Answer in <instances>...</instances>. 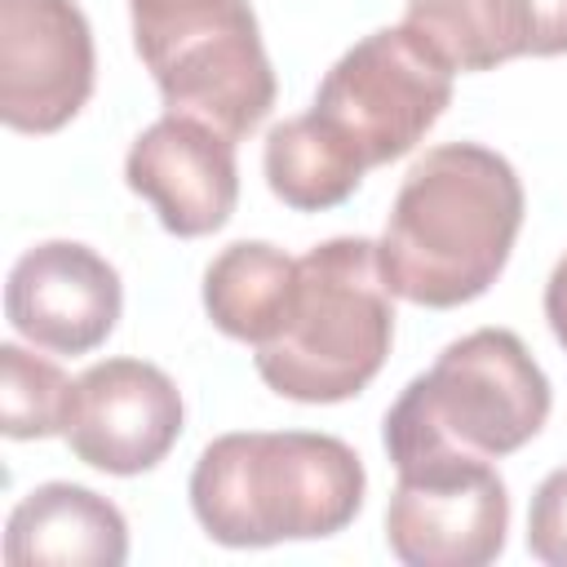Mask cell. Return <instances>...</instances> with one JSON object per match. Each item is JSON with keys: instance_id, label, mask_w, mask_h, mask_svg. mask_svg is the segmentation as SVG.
Returning a JSON list of instances; mask_svg holds the SVG:
<instances>
[{"instance_id": "14", "label": "cell", "mask_w": 567, "mask_h": 567, "mask_svg": "<svg viewBox=\"0 0 567 567\" xmlns=\"http://www.w3.org/2000/svg\"><path fill=\"white\" fill-rule=\"evenodd\" d=\"M292 288H297V261L284 248L266 239H239L208 261L204 310L226 337L261 346L266 337H275Z\"/></svg>"}, {"instance_id": "2", "label": "cell", "mask_w": 567, "mask_h": 567, "mask_svg": "<svg viewBox=\"0 0 567 567\" xmlns=\"http://www.w3.org/2000/svg\"><path fill=\"white\" fill-rule=\"evenodd\" d=\"M363 461L337 434L244 430L213 439L190 470V509L226 549L323 540L363 509Z\"/></svg>"}, {"instance_id": "11", "label": "cell", "mask_w": 567, "mask_h": 567, "mask_svg": "<svg viewBox=\"0 0 567 567\" xmlns=\"http://www.w3.org/2000/svg\"><path fill=\"white\" fill-rule=\"evenodd\" d=\"M124 182L142 195L159 226L177 239L213 235L230 221L239 199L235 137L217 133L204 120L164 111L124 159Z\"/></svg>"}, {"instance_id": "4", "label": "cell", "mask_w": 567, "mask_h": 567, "mask_svg": "<svg viewBox=\"0 0 567 567\" xmlns=\"http://www.w3.org/2000/svg\"><path fill=\"white\" fill-rule=\"evenodd\" d=\"M549 403V377L532 350L509 328H478L403 385L381 439L394 470L443 456L496 461L540 434Z\"/></svg>"}, {"instance_id": "18", "label": "cell", "mask_w": 567, "mask_h": 567, "mask_svg": "<svg viewBox=\"0 0 567 567\" xmlns=\"http://www.w3.org/2000/svg\"><path fill=\"white\" fill-rule=\"evenodd\" d=\"M545 319H549V332L554 341L567 350V252L558 257L549 284H545Z\"/></svg>"}, {"instance_id": "16", "label": "cell", "mask_w": 567, "mask_h": 567, "mask_svg": "<svg viewBox=\"0 0 567 567\" xmlns=\"http://www.w3.org/2000/svg\"><path fill=\"white\" fill-rule=\"evenodd\" d=\"M66 372L13 341L0 346V430L4 439H53L71 403Z\"/></svg>"}, {"instance_id": "7", "label": "cell", "mask_w": 567, "mask_h": 567, "mask_svg": "<svg viewBox=\"0 0 567 567\" xmlns=\"http://www.w3.org/2000/svg\"><path fill=\"white\" fill-rule=\"evenodd\" d=\"M509 492L492 461H421L399 470L385 505L390 554L408 567H487L505 549Z\"/></svg>"}, {"instance_id": "1", "label": "cell", "mask_w": 567, "mask_h": 567, "mask_svg": "<svg viewBox=\"0 0 567 567\" xmlns=\"http://www.w3.org/2000/svg\"><path fill=\"white\" fill-rule=\"evenodd\" d=\"M518 226L523 182L514 164L478 142H443L408 168L377 261L394 297L452 310L496 284Z\"/></svg>"}, {"instance_id": "12", "label": "cell", "mask_w": 567, "mask_h": 567, "mask_svg": "<svg viewBox=\"0 0 567 567\" xmlns=\"http://www.w3.org/2000/svg\"><path fill=\"white\" fill-rule=\"evenodd\" d=\"M403 27L452 71L567 53V0H408Z\"/></svg>"}, {"instance_id": "17", "label": "cell", "mask_w": 567, "mask_h": 567, "mask_svg": "<svg viewBox=\"0 0 567 567\" xmlns=\"http://www.w3.org/2000/svg\"><path fill=\"white\" fill-rule=\"evenodd\" d=\"M527 549L545 567H567V465L545 474L527 509Z\"/></svg>"}, {"instance_id": "10", "label": "cell", "mask_w": 567, "mask_h": 567, "mask_svg": "<svg viewBox=\"0 0 567 567\" xmlns=\"http://www.w3.org/2000/svg\"><path fill=\"white\" fill-rule=\"evenodd\" d=\"M124 288L106 257L75 239L27 248L4 284V319L18 337L53 354L97 350L120 319Z\"/></svg>"}, {"instance_id": "6", "label": "cell", "mask_w": 567, "mask_h": 567, "mask_svg": "<svg viewBox=\"0 0 567 567\" xmlns=\"http://www.w3.org/2000/svg\"><path fill=\"white\" fill-rule=\"evenodd\" d=\"M452 66L412 31L381 27L346 49L319 80L315 115L363 159V168L408 155L452 102Z\"/></svg>"}, {"instance_id": "8", "label": "cell", "mask_w": 567, "mask_h": 567, "mask_svg": "<svg viewBox=\"0 0 567 567\" xmlns=\"http://www.w3.org/2000/svg\"><path fill=\"white\" fill-rule=\"evenodd\" d=\"M93 31L75 0H0V120L58 133L93 93Z\"/></svg>"}, {"instance_id": "3", "label": "cell", "mask_w": 567, "mask_h": 567, "mask_svg": "<svg viewBox=\"0 0 567 567\" xmlns=\"http://www.w3.org/2000/svg\"><path fill=\"white\" fill-rule=\"evenodd\" d=\"M394 341V301L377 244L337 235L297 257L288 310L252 363L261 381L292 403H341L368 390Z\"/></svg>"}, {"instance_id": "15", "label": "cell", "mask_w": 567, "mask_h": 567, "mask_svg": "<svg viewBox=\"0 0 567 567\" xmlns=\"http://www.w3.org/2000/svg\"><path fill=\"white\" fill-rule=\"evenodd\" d=\"M261 164L275 199H284L297 213H323L346 204L368 173L363 159L315 111L275 124Z\"/></svg>"}, {"instance_id": "13", "label": "cell", "mask_w": 567, "mask_h": 567, "mask_svg": "<svg viewBox=\"0 0 567 567\" xmlns=\"http://www.w3.org/2000/svg\"><path fill=\"white\" fill-rule=\"evenodd\" d=\"M128 558L124 514L80 483H44L22 496L4 523V563H93L120 567Z\"/></svg>"}, {"instance_id": "9", "label": "cell", "mask_w": 567, "mask_h": 567, "mask_svg": "<svg viewBox=\"0 0 567 567\" xmlns=\"http://www.w3.org/2000/svg\"><path fill=\"white\" fill-rule=\"evenodd\" d=\"M182 394L173 377L142 359L93 363L71 385L66 447L102 474H146L182 439Z\"/></svg>"}, {"instance_id": "5", "label": "cell", "mask_w": 567, "mask_h": 567, "mask_svg": "<svg viewBox=\"0 0 567 567\" xmlns=\"http://www.w3.org/2000/svg\"><path fill=\"white\" fill-rule=\"evenodd\" d=\"M133 44L173 115L248 137L275 106V71L248 0H128Z\"/></svg>"}]
</instances>
